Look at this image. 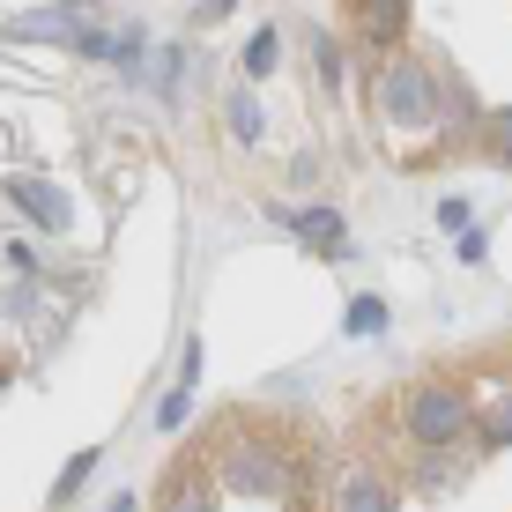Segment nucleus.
Segmentation results:
<instances>
[{"instance_id":"f257e3e1","label":"nucleus","mask_w":512,"mask_h":512,"mask_svg":"<svg viewBox=\"0 0 512 512\" xmlns=\"http://www.w3.org/2000/svg\"><path fill=\"white\" fill-rule=\"evenodd\" d=\"M201 461L216 468V483L238 490V498H305V461H297L290 446L245 438L238 416H223L216 431L201 438Z\"/></svg>"},{"instance_id":"f03ea898","label":"nucleus","mask_w":512,"mask_h":512,"mask_svg":"<svg viewBox=\"0 0 512 512\" xmlns=\"http://www.w3.org/2000/svg\"><path fill=\"white\" fill-rule=\"evenodd\" d=\"M401 416H409L416 446H461V438H475V409L461 401V386H409Z\"/></svg>"},{"instance_id":"7ed1b4c3","label":"nucleus","mask_w":512,"mask_h":512,"mask_svg":"<svg viewBox=\"0 0 512 512\" xmlns=\"http://www.w3.org/2000/svg\"><path fill=\"white\" fill-rule=\"evenodd\" d=\"M379 104H386V119H394V127H423V119L438 112V90H431V75H423L416 60H401V67H386Z\"/></svg>"},{"instance_id":"20e7f679","label":"nucleus","mask_w":512,"mask_h":512,"mask_svg":"<svg viewBox=\"0 0 512 512\" xmlns=\"http://www.w3.org/2000/svg\"><path fill=\"white\" fill-rule=\"evenodd\" d=\"M349 15H357V30H364L379 52L401 45V30H409V0H349Z\"/></svg>"},{"instance_id":"39448f33","label":"nucleus","mask_w":512,"mask_h":512,"mask_svg":"<svg viewBox=\"0 0 512 512\" xmlns=\"http://www.w3.org/2000/svg\"><path fill=\"white\" fill-rule=\"evenodd\" d=\"M156 512H216V505H208V468L201 461H179L164 475V505H156Z\"/></svg>"},{"instance_id":"423d86ee","label":"nucleus","mask_w":512,"mask_h":512,"mask_svg":"<svg viewBox=\"0 0 512 512\" xmlns=\"http://www.w3.org/2000/svg\"><path fill=\"white\" fill-rule=\"evenodd\" d=\"M8 201L23 208L30 223H45V231H60V223H67V193H60V186H38V179H15V186H8Z\"/></svg>"},{"instance_id":"0eeeda50","label":"nucleus","mask_w":512,"mask_h":512,"mask_svg":"<svg viewBox=\"0 0 512 512\" xmlns=\"http://www.w3.org/2000/svg\"><path fill=\"white\" fill-rule=\"evenodd\" d=\"M334 512H394V490H386L372 468H349L342 490H334Z\"/></svg>"},{"instance_id":"6e6552de","label":"nucleus","mask_w":512,"mask_h":512,"mask_svg":"<svg viewBox=\"0 0 512 512\" xmlns=\"http://www.w3.org/2000/svg\"><path fill=\"white\" fill-rule=\"evenodd\" d=\"M475 446H512V386H498L490 409H475Z\"/></svg>"},{"instance_id":"1a4fd4ad","label":"nucleus","mask_w":512,"mask_h":512,"mask_svg":"<svg viewBox=\"0 0 512 512\" xmlns=\"http://www.w3.org/2000/svg\"><path fill=\"white\" fill-rule=\"evenodd\" d=\"M290 223H297L312 245H320V253H342V216H334V208H297Z\"/></svg>"},{"instance_id":"9d476101","label":"nucleus","mask_w":512,"mask_h":512,"mask_svg":"<svg viewBox=\"0 0 512 512\" xmlns=\"http://www.w3.org/2000/svg\"><path fill=\"white\" fill-rule=\"evenodd\" d=\"M386 327V305L379 297H357V305H349V334H379Z\"/></svg>"},{"instance_id":"9b49d317","label":"nucleus","mask_w":512,"mask_h":512,"mask_svg":"<svg viewBox=\"0 0 512 512\" xmlns=\"http://www.w3.org/2000/svg\"><path fill=\"white\" fill-rule=\"evenodd\" d=\"M483 141H490V156H505V164H512V112H490Z\"/></svg>"},{"instance_id":"f8f14e48","label":"nucleus","mask_w":512,"mask_h":512,"mask_svg":"<svg viewBox=\"0 0 512 512\" xmlns=\"http://www.w3.org/2000/svg\"><path fill=\"white\" fill-rule=\"evenodd\" d=\"M231 127H238L245 141H253V134H260V104H253V97H245V90L231 97Z\"/></svg>"},{"instance_id":"ddd939ff","label":"nucleus","mask_w":512,"mask_h":512,"mask_svg":"<svg viewBox=\"0 0 512 512\" xmlns=\"http://www.w3.org/2000/svg\"><path fill=\"white\" fill-rule=\"evenodd\" d=\"M268 67H275V38H268V30H260V38L245 45V75H268Z\"/></svg>"},{"instance_id":"4468645a","label":"nucleus","mask_w":512,"mask_h":512,"mask_svg":"<svg viewBox=\"0 0 512 512\" xmlns=\"http://www.w3.org/2000/svg\"><path fill=\"white\" fill-rule=\"evenodd\" d=\"M320 82H327V90L342 82V52H334V38H320Z\"/></svg>"}]
</instances>
